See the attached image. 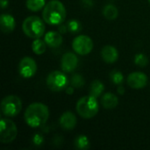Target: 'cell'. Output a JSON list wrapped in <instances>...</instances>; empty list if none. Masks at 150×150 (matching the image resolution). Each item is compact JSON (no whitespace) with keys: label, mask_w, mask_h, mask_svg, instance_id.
<instances>
[{"label":"cell","mask_w":150,"mask_h":150,"mask_svg":"<svg viewBox=\"0 0 150 150\" xmlns=\"http://www.w3.org/2000/svg\"><path fill=\"white\" fill-rule=\"evenodd\" d=\"M25 123L31 127H39L44 125L49 118V110L42 103H33L24 114Z\"/></svg>","instance_id":"1"},{"label":"cell","mask_w":150,"mask_h":150,"mask_svg":"<svg viewBox=\"0 0 150 150\" xmlns=\"http://www.w3.org/2000/svg\"><path fill=\"white\" fill-rule=\"evenodd\" d=\"M66 9L63 4L59 0L49 1L43 9V20L51 25H57L63 23L66 18Z\"/></svg>","instance_id":"2"},{"label":"cell","mask_w":150,"mask_h":150,"mask_svg":"<svg viewBox=\"0 0 150 150\" xmlns=\"http://www.w3.org/2000/svg\"><path fill=\"white\" fill-rule=\"evenodd\" d=\"M76 112L83 119H91L97 115L99 110L97 98L89 95L81 98L76 103Z\"/></svg>","instance_id":"3"},{"label":"cell","mask_w":150,"mask_h":150,"mask_svg":"<svg viewBox=\"0 0 150 150\" xmlns=\"http://www.w3.org/2000/svg\"><path fill=\"white\" fill-rule=\"evenodd\" d=\"M25 34L32 39L40 38L45 32V25L41 18L37 16H30L26 18L22 25Z\"/></svg>","instance_id":"4"},{"label":"cell","mask_w":150,"mask_h":150,"mask_svg":"<svg viewBox=\"0 0 150 150\" xmlns=\"http://www.w3.org/2000/svg\"><path fill=\"white\" fill-rule=\"evenodd\" d=\"M22 109V102L20 98L15 95L6 96L1 102V110L6 117L17 116Z\"/></svg>","instance_id":"5"},{"label":"cell","mask_w":150,"mask_h":150,"mask_svg":"<svg viewBox=\"0 0 150 150\" xmlns=\"http://www.w3.org/2000/svg\"><path fill=\"white\" fill-rule=\"evenodd\" d=\"M18 134L15 123L9 119H2L0 122V142L4 144L12 142Z\"/></svg>","instance_id":"6"},{"label":"cell","mask_w":150,"mask_h":150,"mask_svg":"<svg viewBox=\"0 0 150 150\" xmlns=\"http://www.w3.org/2000/svg\"><path fill=\"white\" fill-rule=\"evenodd\" d=\"M47 85L52 91H61L68 87L69 78L63 72L54 70L47 76Z\"/></svg>","instance_id":"7"},{"label":"cell","mask_w":150,"mask_h":150,"mask_svg":"<svg viewBox=\"0 0 150 150\" xmlns=\"http://www.w3.org/2000/svg\"><path fill=\"white\" fill-rule=\"evenodd\" d=\"M72 47L76 54L80 55H86L92 51L93 41L87 35H79L74 39Z\"/></svg>","instance_id":"8"},{"label":"cell","mask_w":150,"mask_h":150,"mask_svg":"<svg viewBox=\"0 0 150 150\" xmlns=\"http://www.w3.org/2000/svg\"><path fill=\"white\" fill-rule=\"evenodd\" d=\"M36 71L37 64L32 57L25 56L21 59L18 64V72L21 76L24 78H30L35 75Z\"/></svg>","instance_id":"9"},{"label":"cell","mask_w":150,"mask_h":150,"mask_svg":"<svg viewBox=\"0 0 150 150\" xmlns=\"http://www.w3.org/2000/svg\"><path fill=\"white\" fill-rule=\"evenodd\" d=\"M148 83V76L142 72H133L127 77V84L135 90L143 89Z\"/></svg>","instance_id":"10"},{"label":"cell","mask_w":150,"mask_h":150,"mask_svg":"<svg viewBox=\"0 0 150 150\" xmlns=\"http://www.w3.org/2000/svg\"><path fill=\"white\" fill-rule=\"evenodd\" d=\"M78 64L77 56L70 52L65 53L61 61V67L64 72H72L74 71Z\"/></svg>","instance_id":"11"},{"label":"cell","mask_w":150,"mask_h":150,"mask_svg":"<svg viewBox=\"0 0 150 150\" xmlns=\"http://www.w3.org/2000/svg\"><path fill=\"white\" fill-rule=\"evenodd\" d=\"M59 123L62 129L67 131L73 130L76 126V117L71 112H65L62 114Z\"/></svg>","instance_id":"12"},{"label":"cell","mask_w":150,"mask_h":150,"mask_svg":"<svg viewBox=\"0 0 150 150\" xmlns=\"http://www.w3.org/2000/svg\"><path fill=\"white\" fill-rule=\"evenodd\" d=\"M101 56H102V59L105 62H107V63H113V62H115L118 60L119 53H118V50L114 47L107 45V46H105L102 48V50H101Z\"/></svg>","instance_id":"13"},{"label":"cell","mask_w":150,"mask_h":150,"mask_svg":"<svg viewBox=\"0 0 150 150\" xmlns=\"http://www.w3.org/2000/svg\"><path fill=\"white\" fill-rule=\"evenodd\" d=\"M0 27L3 33H10L15 28V19L10 14H2L0 17Z\"/></svg>","instance_id":"14"},{"label":"cell","mask_w":150,"mask_h":150,"mask_svg":"<svg viewBox=\"0 0 150 150\" xmlns=\"http://www.w3.org/2000/svg\"><path fill=\"white\" fill-rule=\"evenodd\" d=\"M45 42L51 47H57L62 43V36L57 32H48L46 33L44 38Z\"/></svg>","instance_id":"15"},{"label":"cell","mask_w":150,"mask_h":150,"mask_svg":"<svg viewBox=\"0 0 150 150\" xmlns=\"http://www.w3.org/2000/svg\"><path fill=\"white\" fill-rule=\"evenodd\" d=\"M101 103L102 105L104 106V108L111 110V109H114L117 107L118 104H119V99L118 97L116 95H114L112 92H107L105 94H104V96L101 98Z\"/></svg>","instance_id":"16"},{"label":"cell","mask_w":150,"mask_h":150,"mask_svg":"<svg viewBox=\"0 0 150 150\" xmlns=\"http://www.w3.org/2000/svg\"><path fill=\"white\" fill-rule=\"evenodd\" d=\"M103 15L105 16V18L109 20H113L117 18L119 15V10L113 4H107L103 9Z\"/></svg>","instance_id":"17"},{"label":"cell","mask_w":150,"mask_h":150,"mask_svg":"<svg viewBox=\"0 0 150 150\" xmlns=\"http://www.w3.org/2000/svg\"><path fill=\"white\" fill-rule=\"evenodd\" d=\"M32 49L33 52L36 54H42L45 53L46 49H47V43L45 42V40H42L40 39H34V40L33 41L32 44Z\"/></svg>","instance_id":"18"},{"label":"cell","mask_w":150,"mask_h":150,"mask_svg":"<svg viewBox=\"0 0 150 150\" xmlns=\"http://www.w3.org/2000/svg\"><path fill=\"white\" fill-rule=\"evenodd\" d=\"M104 90H105V87H104V84L102 83V82H100L99 80H94L91 85L90 95H91L95 98H98L103 93Z\"/></svg>","instance_id":"19"},{"label":"cell","mask_w":150,"mask_h":150,"mask_svg":"<svg viewBox=\"0 0 150 150\" xmlns=\"http://www.w3.org/2000/svg\"><path fill=\"white\" fill-rule=\"evenodd\" d=\"M45 0H26L25 5L32 11H38L45 6Z\"/></svg>","instance_id":"20"},{"label":"cell","mask_w":150,"mask_h":150,"mask_svg":"<svg viewBox=\"0 0 150 150\" xmlns=\"http://www.w3.org/2000/svg\"><path fill=\"white\" fill-rule=\"evenodd\" d=\"M75 146L76 149L81 150H86L90 148V141L85 135H79L75 140Z\"/></svg>","instance_id":"21"},{"label":"cell","mask_w":150,"mask_h":150,"mask_svg":"<svg viewBox=\"0 0 150 150\" xmlns=\"http://www.w3.org/2000/svg\"><path fill=\"white\" fill-rule=\"evenodd\" d=\"M134 63L139 67H146L149 63V59L143 54H137L134 57Z\"/></svg>","instance_id":"22"},{"label":"cell","mask_w":150,"mask_h":150,"mask_svg":"<svg viewBox=\"0 0 150 150\" xmlns=\"http://www.w3.org/2000/svg\"><path fill=\"white\" fill-rule=\"evenodd\" d=\"M111 79L115 84H121L124 81V76L120 71H113L111 74Z\"/></svg>","instance_id":"23"},{"label":"cell","mask_w":150,"mask_h":150,"mask_svg":"<svg viewBox=\"0 0 150 150\" xmlns=\"http://www.w3.org/2000/svg\"><path fill=\"white\" fill-rule=\"evenodd\" d=\"M84 81L83 78L80 76V75H74L71 78V84L73 87H76V88H80L83 85Z\"/></svg>","instance_id":"24"},{"label":"cell","mask_w":150,"mask_h":150,"mask_svg":"<svg viewBox=\"0 0 150 150\" xmlns=\"http://www.w3.org/2000/svg\"><path fill=\"white\" fill-rule=\"evenodd\" d=\"M68 27H69V30L73 32V33H76V32H79L80 29H81V25L78 21L76 20H71L69 22L68 24Z\"/></svg>","instance_id":"25"},{"label":"cell","mask_w":150,"mask_h":150,"mask_svg":"<svg viewBox=\"0 0 150 150\" xmlns=\"http://www.w3.org/2000/svg\"><path fill=\"white\" fill-rule=\"evenodd\" d=\"M33 141L35 145H40L43 142V137L40 134H35L33 138Z\"/></svg>","instance_id":"26"},{"label":"cell","mask_w":150,"mask_h":150,"mask_svg":"<svg viewBox=\"0 0 150 150\" xmlns=\"http://www.w3.org/2000/svg\"><path fill=\"white\" fill-rule=\"evenodd\" d=\"M0 4H1V7L2 9H5L7 6H8V0H1L0 1Z\"/></svg>","instance_id":"27"},{"label":"cell","mask_w":150,"mask_h":150,"mask_svg":"<svg viewBox=\"0 0 150 150\" xmlns=\"http://www.w3.org/2000/svg\"><path fill=\"white\" fill-rule=\"evenodd\" d=\"M117 91H118V93H119V94H120V95H123V94H124V92H125V89H124V87H123V86H119Z\"/></svg>","instance_id":"28"},{"label":"cell","mask_w":150,"mask_h":150,"mask_svg":"<svg viewBox=\"0 0 150 150\" xmlns=\"http://www.w3.org/2000/svg\"><path fill=\"white\" fill-rule=\"evenodd\" d=\"M66 92L68 93V94H72L73 92H74V89H73V87H69V86H68L67 88H66Z\"/></svg>","instance_id":"29"},{"label":"cell","mask_w":150,"mask_h":150,"mask_svg":"<svg viewBox=\"0 0 150 150\" xmlns=\"http://www.w3.org/2000/svg\"><path fill=\"white\" fill-rule=\"evenodd\" d=\"M149 3H150V0H149Z\"/></svg>","instance_id":"30"}]
</instances>
